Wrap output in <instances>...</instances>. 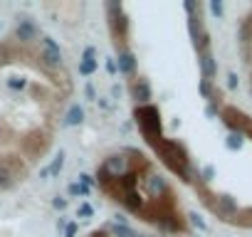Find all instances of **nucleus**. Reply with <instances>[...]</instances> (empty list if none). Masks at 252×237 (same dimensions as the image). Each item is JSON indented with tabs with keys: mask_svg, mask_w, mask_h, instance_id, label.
Segmentation results:
<instances>
[{
	"mask_svg": "<svg viewBox=\"0 0 252 237\" xmlns=\"http://www.w3.org/2000/svg\"><path fill=\"white\" fill-rule=\"evenodd\" d=\"M154 151L158 153V158L186 183L193 180V171H190V163H188V156L183 151V146L178 141H171V139H161L154 144Z\"/></svg>",
	"mask_w": 252,
	"mask_h": 237,
	"instance_id": "1",
	"label": "nucleus"
},
{
	"mask_svg": "<svg viewBox=\"0 0 252 237\" xmlns=\"http://www.w3.org/2000/svg\"><path fill=\"white\" fill-rule=\"evenodd\" d=\"M136 121H139L144 139L151 146L156 141H161V114L156 106H136Z\"/></svg>",
	"mask_w": 252,
	"mask_h": 237,
	"instance_id": "2",
	"label": "nucleus"
},
{
	"mask_svg": "<svg viewBox=\"0 0 252 237\" xmlns=\"http://www.w3.org/2000/svg\"><path fill=\"white\" fill-rule=\"evenodd\" d=\"M106 10H109V25H111V37H114V45L116 50H126V37H129V20L121 13V5L119 3H106Z\"/></svg>",
	"mask_w": 252,
	"mask_h": 237,
	"instance_id": "3",
	"label": "nucleus"
},
{
	"mask_svg": "<svg viewBox=\"0 0 252 237\" xmlns=\"http://www.w3.org/2000/svg\"><path fill=\"white\" fill-rule=\"evenodd\" d=\"M40 62L47 69H57L62 64V52L57 47V42L52 37H42V52H40Z\"/></svg>",
	"mask_w": 252,
	"mask_h": 237,
	"instance_id": "4",
	"label": "nucleus"
},
{
	"mask_svg": "<svg viewBox=\"0 0 252 237\" xmlns=\"http://www.w3.org/2000/svg\"><path fill=\"white\" fill-rule=\"evenodd\" d=\"M15 37L20 40V42H35L37 37H40V28L32 23V20H20L18 25H15Z\"/></svg>",
	"mask_w": 252,
	"mask_h": 237,
	"instance_id": "5",
	"label": "nucleus"
},
{
	"mask_svg": "<svg viewBox=\"0 0 252 237\" xmlns=\"http://www.w3.org/2000/svg\"><path fill=\"white\" fill-rule=\"evenodd\" d=\"M210 207H213L220 217H225V220L232 217V215L237 212V205H235V200H232L230 195H218V198L210 203Z\"/></svg>",
	"mask_w": 252,
	"mask_h": 237,
	"instance_id": "6",
	"label": "nucleus"
},
{
	"mask_svg": "<svg viewBox=\"0 0 252 237\" xmlns=\"http://www.w3.org/2000/svg\"><path fill=\"white\" fill-rule=\"evenodd\" d=\"M18 180V171L10 161H0V190H8L13 188Z\"/></svg>",
	"mask_w": 252,
	"mask_h": 237,
	"instance_id": "7",
	"label": "nucleus"
},
{
	"mask_svg": "<svg viewBox=\"0 0 252 237\" xmlns=\"http://www.w3.org/2000/svg\"><path fill=\"white\" fill-rule=\"evenodd\" d=\"M116 69H119L121 74H134V69H136V57H134V52L121 50V52H119V64H116Z\"/></svg>",
	"mask_w": 252,
	"mask_h": 237,
	"instance_id": "8",
	"label": "nucleus"
},
{
	"mask_svg": "<svg viewBox=\"0 0 252 237\" xmlns=\"http://www.w3.org/2000/svg\"><path fill=\"white\" fill-rule=\"evenodd\" d=\"M131 94H134V99H136V101L146 104V101L151 99V87H149V82L136 77V79L131 82Z\"/></svg>",
	"mask_w": 252,
	"mask_h": 237,
	"instance_id": "9",
	"label": "nucleus"
},
{
	"mask_svg": "<svg viewBox=\"0 0 252 237\" xmlns=\"http://www.w3.org/2000/svg\"><path fill=\"white\" fill-rule=\"evenodd\" d=\"M104 166H106V171H109L114 178H121V173L126 171V158H124V153H114V156H109V158L104 161Z\"/></svg>",
	"mask_w": 252,
	"mask_h": 237,
	"instance_id": "10",
	"label": "nucleus"
},
{
	"mask_svg": "<svg viewBox=\"0 0 252 237\" xmlns=\"http://www.w3.org/2000/svg\"><path fill=\"white\" fill-rule=\"evenodd\" d=\"M200 72H203V77H205V82H210V79H213V77L218 74V64H215V59H213V55H210V50L200 55Z\"/></svg>",
	"mask_w": 252,
	"mask_h": 237,
	"instance_id": "11",
	"label": "nucleus"
},
{
	"mask_svg": "<svg viewBox=\"0 0 252 237\" xmlns=\"http://www.w3.org/2000/svg\"><path fill=\"white\" fill-rule=\"evenodd\" d=\"M84 118V111H82V106L79 104H74L72 109H69V114L64 116V126H77L79 121Z\"/></svg>",
	"mask_w": 252,
	"mask_h": 237,
	"instance_id": "12",
	"label": "nucleus"
},
{
	"mask_svg": "<svg viewBox=\"0 0 252 237\" xmlns=\"http://www.w3.org/2000/svg\"><path fill=\"white\" fill-rule=\"evenodd\" d=\"M64 168V153L60 151V156L52 161V166H50V176H60V171Z\"/></svg>",
	"mask_w": 252,
	"mask_h": 237,
	"instance_id": "13",
	"label": "nucleus"
},
{
	"mask_svg": "<svg viewBox=\"0 0 252 237\" xmlns=\"http://www.w3.org/2000/svg\"><path fill=\"white\" fill-rule=\"evenodd\" d=\"M94 69H96V59H94V62H92V59H82V64H79V74L89 77Z\"/></svg>",
	"mask_w": 252,
	"mask_h": 237,
	"instance_id": "14",
	"label": "nucleus"
},
{
	"mask_svg": "<svg viewBox=\"0 0 252 237\" xmlns=\"http://www.w3.org/2000/svg\"><path fill=\"white\" fill-rule=\"evenodd\" d=\"M111 232H114L116 237H139V235H136L134 230H129V227H124V225H121V227H119V225H114V227H111Z\"/></svg>",
	"mask_w": 252,
	"mask_h": 237,
	"instance_id": "15",
	"label": "nucleus"
},
{
	"mask_svg": "<svg viewBox=\"0 0 252 237\" xmlns=\"http://www.w3.org/2000/svg\"><path fill=\"white\" fill-rule=\"evenodd\" d=\"M227 146H230V148H240V146H242V134H240V131H232V134L227 136Z\"/></svg>",
	"mask_w": 252,
	"mask_h": 237,
	"instance_id": "16",
	"label": "nucleus"
},
{
	"mask_svg": "<svg viewBox=\"0 0 252 237\" xmlns=\"http://www.w3.org/2000/svg\"><path fill=\"white\" fill-rule=\"evenodd\" d=\"M69 195H89V188L82 183H72L69 185Z\"/></svg>",
	"mask_w": 252,
	"mask_h": 237,
	"instance_id": "17",
	"label": "nucleus"
},
{
	"mask_svg": "<svg viewBox=\"0 0 252 237\" xmlns=\"http://www.w3.org/2000/svg\"><path fill=\"white\" fill-rule=\"evenodd\" d=\"M210 13L218 15V18L222 15V3H220V0H213V3H210Z\"/></svg>",
	"mask_w": 252,
	"mask_h": 237,
	"instance_id": "18",
	"label": "nucleus"
},
{
	"mask_svg": "<svg viewBox=\"0 0 252 237\" xmlns=\"http://www.w3.org/2000/svg\"><path fill=\"white\" fill-rule=\"evenodd\" d=\"M92 212H94V210H92V205H87V203H84V205H79V215H82V217H89Z\"/></svg>",
	"mask_w": 252,
	"mask_h": 237,
	"instance_id": "19",
	"label": "nucleus"
},
{
	"mask_svg": "<svg viewBox=\"0 0 252 237\" xmlns=\"http://www.w3.org/2000/svg\"><path fill=\"white\" fill-rule=\"evenodd\" d=\"M52 205H55L57 210H64V207H67V200H64V198H55V200H52Z\"/></svg>",
	"mask_w": 252,
	"mask_h": 237,
	"instance_id": "20",
	"label": "nucleus"
},
{
	"mask_svg": "<svg viewBox=\"0 0 252 237\" xmlns=\"http://www.w3.org/2000/svg\"><path fill=\"white\" fill-rule=\"evenodd\" d=\"M190 222H193L195 227H200V230H208V227H205V222H203V220H200L198 215H190Z\"/></svg>",
	"mask_w": 252,
	"mask_h": 237,
	"instance_id": "21",
	"label": "nucleus"
},
{
	"mask_svg": "<svg viewBox=\"0 0 252 237\" xmlns=\"http://www.w3.org/2000/svg\"><path fill=\"white\" fill-rule=\"evenodd\" d=\"M74 235H77V225L72 222V225H67V227H64V237H74Z\"/></svg>",
	"mask_w": 252,
	"mask_h": 237,
	"instance_id": "22",
	"label": "nucleus"
},
{
	"mask_svg": "<svg viewBox=\"0 0 252 237\" xmlns=\"http://www.w3.org/2000/svg\"><path fill=\"white\" fill-rule=\"evenodd\" d=\"M94 57H96V50H94V47H87V50H84V59H92V62H94Z\"/></svg>",
	"mask_w": 252,
	"mask_h": 237,
	"instance_id": "23",
	"label": "nucleus"
},
{
	"mask_svg": "<svg viewBox=\"0 0 252 237\" xmlns=\"http://www.w3.org/2000/svg\"><path fill=\"white\" fill-rule=\"evenodd\" d=\"M79 180H82V185H87V188L94 183V178H92V176H87V173H82V176H79Z\"/></svg>",
	"mask_w": 252,
	"mask_h": 237,
	"instance_id": "24",
	"label": "nucleus"
},
{
	"mask_svg": "<svg viewBox=\"0 0 252 237\" xmlns=\"http://www.w3.org/2000/svg\"><path fill=\"white\" fill-rule=\"evenodd\" d=\"M227 87H230V89L237 87V77H235V74H227Z\"/></svg>",
	"mask_w": 252,
	"mask_h": 237,
	"instance_id": "25",
	"label": "nucleus"
},
{
	"mask_svg": "<svg viewBox=\"0 0 252 237\" xmlns=\"http://www.w3.org/2000/svg\"><path fill=\"white\" fill-rule=\"evenodd\" d=\"M106 69H109V74H116V62L109 59V62H106Z\"/></svg>",
	"mask_w": 252,
	"mask_h": 237,
	"instance_id": "26",
	"label": "nucleus"
},
{
	"mask_svg": "<svg viewBox=\"0 0 252 237\" xmlns=\"http://www.w3.org/2000/svg\"><path fill=\"white\" fill-rule=\"evenodd\" d=\"M109 232L106 230H96V232H92V237H106Z\"/></svg>",
	"mask_w": 252,
	"mask_h": 237,
	"instance_id": "27",
	"label": "nucleus"
}]
</instances>
